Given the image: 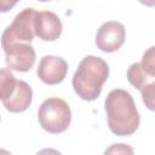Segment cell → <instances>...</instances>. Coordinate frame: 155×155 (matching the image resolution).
<instances>
[{"label":"cell","mask_w":155,"mask_h":155,"mask_svg":"<svg viewBox=\"0 0 155 155\" xmlns=\"http://www.w3.org/2000/svg\"><path fill=\"white\" fill-rule=\"evenodd\" d=\"M126 29L122 23L116 21H109L103 23L96 35L97 47L107 53L117 51L125 42Z\"/></svg>","instance_id":"cell-7"},{"label":"cell","mask_w":155,"mask_h":155,"mask_svg":"<svg viewBox=\"0 0 155 155\" xmlns=\"http://www.w3.org/2000/svg\"><path fill=\"white\" fill-rule=\"evenodd\" d=\"M109 76V67L104 59L97 56H86L73 76L75 93L84 101L91 102L99 97L104 82Z\"/></svg>","instance_id":"cell-2"},{"label":"cell","mask_w":155,"mask_h":155,"mask_svg":"<svg viewBox=\"0 0 155 155\" xmlns=\"http://www.w3.org/2000/svg\"><path fill=\"white\" fill-rule=\"evenodd\" d=\"M110 154V153H116V154H119V153H121V154H127V153H130V154H132L133 153V149L132 148H130V147H127L126 144H114L111 148H109L108 150H105V154Z\"/></svg>","instance_id":"cell-12"},{"label":"cell","mask_w":155,"mask_h":155,"mask_svg":"<svg viewBox=\"0 0 155 155\" xmlns=\"http://www.w3.org/2000/svg\"><path fill=\"white\" fill-rule=\"evenodd\" d=\"M36 12L31 7L22 10L4 30L1 45L10 42H31L35 36V16Z\"/></svg>","instance_id":"cell-5"},{"label":"cell","mask_w":155,"mask_h":155,"mask_svg":"<svg viewBox=\"0 0 155 155\" xmlns=\"http://www.w3.org/2000/svg\"><path fill=\"white\" fill-rule=\"evenodd\" d=\"M109 130L116 136H131L139 126L140 116L132 96L122 90H111L104 102Z\"/></svg>","instance_id":"cell-1"},{"label":"cell","mask_w":155,"mask_h":155,"mask_svg":"<svg viewBox=\"0 0 155 155\" xmlns=\"http://www.w3.org/2000/svg\"><path fill=\"white\" fill-rule=\"evenodd\" d=\"M40 126L48 133H62L71 121V110L64 99L52 97L45 99L38 111Z\"/></svg>","instance_id":"cell-4"},{"label":"cell","mask_w":155,"mask_h":155,"mask_svg":"<svg viewBox=\"0 0 155 155\" xmlns=\"http://www.w3.org/2000/svg\"><path fill=\"white\" fill-rule=\"evenodd\" d=\"M0 97L6 110L11 113L25 111L31 104V87L23 80H17L10 69L0 71Z\"/></svg>","instance_id":"cell-3"},{"label":"cell","mask_w":155,"mask_h":155,"mask_svg":"<svg viewBox=\"0 0 155 155\" xmlns=\"http://www.w3.org/2000/svg\"><path fill=\"white\" fill-rule=\"evenodd\" d=\"M139 91L145 107L149 110L155 111V80L147 82Z\"/></svg>","instance_id":"cell-11"},{"label":"cell","mask_w":155,"mask_h":155,"mask_svg":"<svg viewBox=\"0 0 155 155\" xmlns=\"http://www.w3.org/2000/svg\"><path fill=\"white\" fill-rule=\"evenodd\" d=\"M140 67L148 76L155 79V46L149 47L143 53Z\"/></svg>","instance_id":"cell-10"},{"label":"cell","mask_w":155,"mask_h":155,"mask_svg":"<svg viewBox=\"0 0 155 155\" xmlns=\"http://www.w3.org/2000/svg\"><path fill=\"white\" fill-rule=\"evenodd\" d=\"M62 34V22L54 12L40 11L35 16V35L44 41H54Z\"/></svg>","instance_id":"cell-9"},{"label":"cell","mask_w":155,"mask_h":155,"mask_svg":"<svg viewBox=\"0 0 155 155\" xmlns=\"http://www.w3.org/2000/svg\"><path fill=\"white\" fill-rule=\"evenodd\" d=\"M138 1L143 5H145V6H149V7L155 6V0H138Z\"/></svg>","instance_id":"cell-14"},{"label":"cell","mask_w":155,"mask_h":155,"mask_svg":"<svg viewBox=\"0 0 155 155\" xmlns=\"http://www.w3.org/2000/svg\"><path fill=\"white\" fill-rule=\"evenodd\" d=\"M2 48L6 65L10 70L25 73L34 67L36 54L30 42H10L2 45Z\"/></svg>","instance_id":"cell-6"},{"label":"cell","mask_w":155,"mask_h":155,"mask_svg":"<svg viewBox=\"0 0 155 155\" xmlns=\"http://www.w3.org/2000/svg\"><path fill=\"white\" fill-rule=\"evenodd\" d=\"M21 1V0H0V11L1 12H7L11 8L15 7V5Z\"/></svg>","instance_id":"cell-13"},{"label":"cell","mask_w":155,"mask_h":155,"mask_svg":"<svg viewBox=\"0 0 155 155\" xmlns=\"http://www.w3.org/2000/svg\"><path fill=\"white\" fill-rule=\"evenodd\" d=\"M68 73V63L57 56H44L39 62L36 74L46 85H57L64 80Z\"/></svg>","instance_id":"cell-8"},{"label":"cell","mask_w":155,"mask_h":155,"mask_svg":"<svg viewBox=\"0 0 155 155\" xmlns=\"http://www.w3.org/2000/svg\"><path fill=\"white\" fill-rule=\"evenodd\" d=\"M39 1H42V2H45V1H51V0H39Z\"/></svg>","instance_id":"cell-15"}]
</instances>
